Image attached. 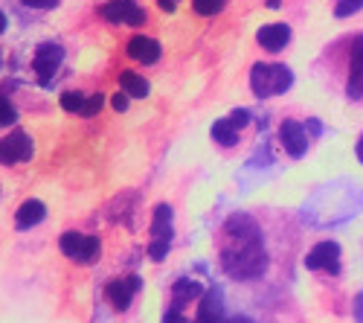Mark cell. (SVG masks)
Masks as SVG:
<instances>
[{
	"label": "cell",
	"mask_w": 363,
	"mask_h": 323,
	"mask_svg": "<svg viewBox=\"0 0 363 323\" xmlns=\"http://www.w3.org/2000/svg\"><path fill=\"white\" fill-rule=\"evenodd\" d=\"M221 265L235 280L259 277L264 271V245L259 242L247 216H235L221 230Z\"/></svg>",
	"instance_id": "6da1fadb"
},
{
	"label": "cell",
	"mask_w": 363,
	"mask_h": 323,
	"mask_svg": "<svg viewBox=\"0 0 363 323\" xmlns=\"http://www.w3.org/2000/svg\"><path fill=\"white\" fill-rule=\"evenodd\" d=\"M250 84L259 97H277L291 84V73L288 67H279V65H259L250 76Z\"/></svg>",
	"instance_id": "7a4b0ae2"
},
{
	"label": "cell",
	"mask_w": 363,
	"mask_h": 323,
	"mask_svg": "<svg viewBox=\"0 0 363 323\" xmlns=\"http://www.w3.org/2000/svg\"><path fill=\"white\" fill-rule=\"evenodd\" d=\"M62 251L79 265H87L99 256V239L96 236H84V233H65L62 236Z\"/></svg>",
	"instance_id": "3957f363"
},
{
	"label": "cell",
	"mask_w": 363,
	"mask_h": 323,
	"mask_svg": "<svg viewBox=\"0 0 363 323\" xmlns=\"http://www.w3.org/2000/svg\"><path fill=\"white\" fill-rule=\"evenodd\" d=\"M102 18L111 23H128V26H143L148 21L145 9H140L134 0H111L102 9Z\"/></svg>",
	"instance_id": "277c9868"
},
{
	"label": "cell",
	"mask_w": 363,
	"mask_h": 323,
	"mask_svg": "<svg viewBox=\"0 0 363 323\" xmlns=\"http://www.w3.org/2000/svg\"><path fill=\"white\" fill-rule=\"evenodd\" d=\"M33 155V140L23 131H15L0 140V163H21Z\"/></svg>",
	"instance_id": "5b68a950"
},
{
	"label": "cell",
	"mask_w": 363,
	"mask_h": 323,
	"mask_svg": "<svg viewBox=\"0 0 363 323\" xmlns=\"http://www.w3.org/2000/svg\"><path fill=\"white\" fill-rule=\"evenodd\" d=\"M308 268L311 271H328V274H335L340 268V248L335 242H320L317 248H311L308 253Z\"/></svg>",
	"instance_id": "8992f818"
},
{
	"label": "cell",
	"mask_w": 363,
	"mask_h": 323,
	"mask_svg": "<svg viewBox=\"0 0 363 323\" xmlns=\"http://www.w3.org/2000/svg\"><path fill=\"white\" fill-rule=\"evenodd\" d=\"M137 291H140V280H137V277H125V280H113V283H108L105 297L113 303V309H128Z\"/></svg>",
	"instance_id": "52a82bcc"
},
{
	"label": "cell",
	"mask_w": 363,
	"mask_h": 323,
	"mask_svg": "<svg viewBox=\"0 0 363 323\" xmlns=\"http://www.w3.org/2000/svg\"><path fill=\"white\" fill-rule=\"evenodd\" d=\"M256 41H259L264 50H270V53H279V50H285V44L291 41V29H288V23H267V26L259 29Z\"/></svg>",
	"instance_id": "ba28073f"
},
{
	"label": "cell",
	"mask_w": 363,
	"mask_h": 323,
	"mask_svg": "<svg viewBox=\"0 0 363 323\" xmlns=\"http://www.w3.org/2000/svg\"><path fill=\"white\" fill-rule=\"evenodd\" d=\"M128 55L137 58V62H143V65H151V62H157L160 58V44L155 38L137 35V38L128 41Z\"/></svg>",
	"instance_id": "9c48e42d"
},
{
	"label": "cell",
	"mask_w": 363,
	"mask_h": 323,
	"mask_svg": "<svg viewBox=\"0 0 363 323\" xmlns=\"http://www.w3.org/2000/svg\"><path fill=\"white\" fill-rule=\"evenodd\" d=\"M58 62H62V50L52 47V44H44V47H38V53H35V58H33V67L38 70L41 79H50V76L55 73Z\"/></svg>",
	"instance_id": "30bf717a"
},
{
	"label": "cell",
	"mask_w": 363,
	"mask_h": 323,
	"mask_svg": "<svg viewBox=\"0 0 363 323\" xmlns=\"http://www.w3.org/2000/svg\"><path fill=\"white\" fill-rule=\"evenodd\" d=\"M282 146H285V149H288L294 158H299L302 152L308 149V137H306V131H302L299 123L288 120V123L282 126Z\"/></svg>",
	"instance_id": "8fae6325"
},
{
	"label": "cell",
	"mask_w": 363,
	"mask_h": 323,
	"mask_svg": "<svg viewBox=\"0 0 363 323\" xmlns=\"http://www.w3.org/2000/svg\"><path fill=\"white\" fill-rule=\"evenodd\" d=\"M247 123V114H233V116H227V120H221L216 128H213V137L218 140V143H224V146H230V143H235L238 140V128Z\"/></svg>",
	"instance_id": "7c38bea8"
},
{
	"label": "cell",
	"mask_w": 363,
	"mask_h": 323,
	"mask_svg": "<svg viewBox=\"0 0 363 323\" xmlns=\"http://www.w3.org/2000/svg\"><path fill=\"white\" fill-rule=\"evenodd\" d=\"M349 73H352V82H354V91L363 87V35H357L349 47Z\"/></svg>",
	"instance_id": "4fadbf2b"
},
{
	"label": "cell",
	"mask_w": 363,
	"mask_h": 323,
	"mask_svg": "<svg viewBox=\"0 0 363 323\" xmlns=\"http://www.w3.org/2000/svg\"><path fill=\"white\" fill-rule=\"evenodd\" d=\"M41 219H44V204H41V201H23L21 210H18V216H15L18 227H33V224H38Z\"/></svg>",
	"instance_id": "5bb4252c"
},
{
	"label": "cell",
	"mask_w": 363,
	"mask_h": 323,
	"mask_svg": "<svg viewBox=\"0 0 363 323\" xmlns=\"http://www.w3.org/2000/svg\"><path fill=\"white\" fill-rule=\"evenodd\" d=\"M119 84H123V91L128 97H145L148 94V82L143 76H137L134 70H123V76H119Z\"/></svg>",
	"instance_id": "9a60e30c"
},
{
	"label": "cell",
	"mask_w": 363,
	"mask_h": 323,
	"mask_svg": "<svg viewBox=\"0 0 363 323\" xmlns=\"http://www.w3.org/2000/svg\"><path fill=\"white\" fill-rule=\"evenodd\" d=\"M169 227H172L169 207H157L155 221H151V236H155V242H169Z\"/></svg>",
	"instance_id": "2e32d148"
},
{
	"label": "cell",
	"mask_w": 363,
	"mask_h": 323,
	"mask_svg": "<svg viewBox=\"0 0 363 323\" xmlns=\"http://www.w3.org/2000/svg\"><path fill=\"white\" fill-rule=\"evenodd\" d=\"M84 102H87V97L79 94V91H67V94H62V108H65V111H76V114H82Z\"/></svg>",
	"instance_id": "e0dca14e"
},
{
	"label": "cell",
	"mask_w": 363,
	"mask_h": 323,
	"mask_svg": "<svg viewBox=\"0 0 363 323\" xmlns=\"http://www.w3.org/2000/svg\"><path fill=\"white\" fill-rule=\"evenodd\" d=\"M224 6V0H192V9L198 15H216Z\"/></svg>",
	"instance_id": "ac0fdd59"
},
{
	"label": "cell",
	"mask_w": 363,
	"mask_h": 323,
	"mask_svg": "<svg viewBox=\"0 0 363 323\" xmlns=\"http://www.w3.org/2000/svg\"><path fill=\"white\" fill-rule=\"evenodd\" d=\"M363 6V0H335V15L337 18H346L352 12H357Z\"/></svg>",
	"instance_id": "d6986e66"
},
{
	"label": "cell",
	"mask_w": 363,
	"mask_h": 323,
	"mask_svg": "<svg viewBox=\"0 0 363 323\" xmlns=\"http://www.w3.org/2000/svg\"><path fill=\"white\" fill-rule=\"evenodd\" d=\"M102 105H105V97H102V94L87 97V102H84V108H82V116H96V114L102 111Z\"/></svg>",
	"instance_id": "ffe728a7"
},
{
	"label": "cell",
	"mask_w": 363,
	"mask_h": 323,
	"mask_svg": "<svg viewBox=\"0 0 363 323\" xmlns=\"http://www.w3.org/2000/svg\"><path fill=\"white\" fill-rule=\"evenodd\" d=\"M9 123H15V108L4 94H0V126H9Z\"/></svg>",
	"instance_id": "44dd1931"
},
{
	"label": "cell",
	"mask_w": 363,
	"mask_h": 323,
	"mask_svg": "<svg viewBox=\"0 0 363 323\" xmlns=\"http://www.w3.org/2000/svg\"><path fill=\"white\" fill-rule=\"evenodd\" d=\"M26 6H35V9H50V6H55L58 0H23Z\"/></svg>",
	"instance_id": "7402d4cb"
},
{
	"label": "cell",
	"mask_w": 363,
	"mask_h": 323,
	"mask_svg": "<svg viewBox=\"0 0 363 323\" xmlns=\"http://www.w3.org/2000/svg\"><path fill=\"white\" fill-rule=\"evenodd\" d=\"M113 108H116V111H125V108H128V97H125V91L113 97Z\"/></svg>",
	"instance_id": "603a6c76"
},
{
	"label": "cell",
	"mask_w": 363,
	"mask_h": 323,
	"mask_svg": "<svg viewBox=\"0 0 363 323\" xmlns=\"http://www.w3.org/2000/svg\"><path fill=\"white\" fill-rule=\"evenodd\" d=\"M157 4H160V9H166V12H172V9L177 6V0H157Z\"/></svg>",
	"instance_id": "cb8c5ba5"
},
{
	"label": "cell",
	"mask_w": 363,
	"mask_h": 323,
	"mask_svg": "<svg viewBox=\"0 0 363 323\" xmlns=\"http://www.w3.org/2000/svg\"><path fill=\"white\" fill-rule=\"evenodd\" d=\"M4 29H6V15L0 12V33H4Z\"/></svg>",
	"instance_id": "d4e9b609"
},
{
	"label": "cell",
	"mask_w": 363,
	"mask_h": 323,
	"mask_svg": "<svg viewBox=\"0 0 363 323\" xmlns=\"http://www.w3.org/2000/svg\"><path fill=\"white\" fill-rule=\"evenodd\" d=\"M357 158L363 160V137H360V143H357Z\"/></svg>",
	"instance_id": "484cf974"
}]
</instances>
